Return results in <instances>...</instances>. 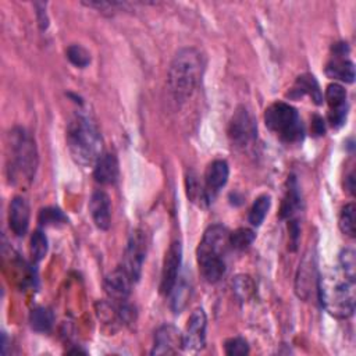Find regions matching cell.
Listing matches in <instances>:
<instances>
[{
	"label": "cell",
	"instance_id": "1",
	"mask_svg": "<svg viewBox=\"0 0 356 356\" xmlns=\"http://www.w3.org/2000/svg\"><path fill=\"white\" fill-rule=\"evenodd\" d=\"M355 275L339 266L325 270L318 278V296L323 307L337 318H348L355 312Z\"/></svg>",
	"mask_w": 356,
	"mask_h": 356
},
{
	"label": "cell",
	"instance_id": "2",
	"mask_svg": "<svg viewBox=\"0 0 356 356\" xmlns=\"http://www.w3.org/2000/svg\"><path fill=\"white\" fill-rule=\"evenodd\" d=\"M67 146L71 157L81 165H95L103 154L100 131L90 115L76 113L67 127Z\"/></svg>",
	"mask_w": 356,
	"mask_h": 356
},
{
	"label": "cell",
	"instance_id": "3",
	"mask_svg": "<svg viewBox=\"0 0 356 356\" xmlns=\"http://www.w3.org/2000/svg\"><path fill=\"white\" fill-rule=\"evenodd\" d=\"M204 70L202 53L195 47H184L174 56L168 70L170 92L177 102L188 100L199 86Z\"/></svg>",
	"mask_w": 356,
	"mask_h": 356
},
{
	"label": "cell",
	"instance_id": "4",
	"mask_svg": "<svg viewBox=\"0 0 356 356\" xmlns=\"http://www.w3.org/2000/svg\"><path fill=\"white\" fill-rule=\"evenodd\" d=\"M229 248V232L221 224L210 225L196 249L202 277L207 282H217L225 273V254Z\"/></svg>",
	"mask_w": 356,
	"mask_h": 356
},
{
	"label": "cell",
	"instance_id": "5",
	"mask_svg": "<svg viewBox=\"0 0 356 356\" xmlns=\"http://www.w3.org/2000/svg\"><path fill=\"white\" fill-rule=\"evenodd\" d=\"M8 177L15 184L31 182L38 167V150L33 138L24 128L10 132Z\"/></svg>",
	"mask_w": 356,
	"mask_h": 356
},
{
	"label": "cell",
	"instance_id": "6",
	"mask_svg": "<svg viewBox=\"0 0 356 356\" xmlns=\"http://www.w3.org/2000/svg\"><path fill=\"white\" fill-rule=\"evenodd\" d=\"M264 124L281 140L296 143L303 139L305 131L295 107L285 102H275L264 111Z\"/></svg>",
	"mask_w": 356,
	"mask_h": 356
},
{
	"label": "cell",
	"instance_id": "7",
	"mask_svg": "<svg viewBox=\"0 0 356 356\" xmlns=\"http://www.w3.org/2000/svg\"><path fill=\"white\" fill-rule=\"evenodd\" d=\"M228 136L238 147H246L257 136V125L253 115L243 106H239L228 124Z\"/></svg>",
	"mask_w": 356,
	"mask_h": 356
},
{
	"label": "cell",
	"instance_id": "8",
	"mask_svg": "<svg viewBox=\"0 0 356 356\" xmlns=\"http://www.w3.org/2000/svg\"><path fill=\"white\" fill-rule=\"evenodd\" d=\"M146 235L142 229H135L127 242V248L122 256L121 267L131 275L134 281H138L140 277L142 266L146 257Z\"/></svg>",
	"mask_w": 356,
	"mask_h": 356
},
{
	"label": "cell",
	"instance_id": "9",
	"mask_svg": "<svg viewBox=\"0 0 356 356\" xmlns=\"http://www.w3.org/2000/svg\"><path fill=\"white\" fill-rule=\"evenodd\" d=\"M207 317L202 307L192 312L182 334V349L189 353L200 352L206 345Z\"/></svg>",
	"mask_w": 356,
	"mask_h": 356
},
{
	"label": "cell",
	"instance_id": "10",
	"mask_svg": "<svg viewBox=\"0 0 356 356\" xmlns=\"http://www.w3.org/2000/svg\"><path fill=\"white\" fill-rule=\"evenodd\" d=\"M349 53L348 43L339 42L332 46V57L325 65V74L332 78L342 82L352 83L355 79V67L353 63L345 56Z\"/></svg>",
	"mask_w": 356,
	"mask_h": 356
},
{
	"label": "cell",
	"instance_id": "11",
	"mask_svg": "<svg viewBox=\"0 0 356 356\" xmlns=\"http://www.w3.org/2000/svg\"><path fill=\"white\" fill-rule=\"evenodd\" d=\"M182 260V248L178 241H174L164 256L163 270H161V281H160V292L163 295H170L175 282L179 278V267Z\"/></svg>",
	"mask_w": 356,
	"mask_h": 356
},
{
	"label": "cell",
	"instance_id": "12",
	"mask_svg": "<svg viewBox=\"0 0 356 356\" xmlns=\"http://www.w3.org/2000/svg\"><path fill=\"white\" fill-rule=\"evenodd\" d=\"M134 282L135 281L131 278V275L120 266L104 278L103 288L107 298L113 300L114 305H120L128 300Z\"/></svg>",
	"mask_w": 356,
	"mask_h": 356
},
{
	"label": "cell",
	"instance_id": "13",
	"mask_svg": "<svg viewBox=\"0 0 356 356\" xmlns=\"http://www.w3.org/2000/svg\"><path fill=\"white\" fill-rule=\"evenodd\" d=\"M346 90L342 85L334 82L330 83L325 89V100L328 104V121L332 128H339L343 125L348 114V102Z\"/></svg>",
	"mask_w": 356,
	"mask_h": 356
},
{
	"label": "cell",
	"instance_id": "14",
	"mask_svg": "<svg viewBox=\"0 0 356 356\" xmlns=\"http://www.w3.org/2000/svg\"><path fill=\"white\" fill-rule=\"evenodd\" d=\"M182 348V334L172 324H163L154 332L152 355H175Z\"/></svg>",
	"mask_w": 356,
	"mask_h": 356
},
{
	"label": "cell",
	"instance_id": "15",
	"mask_svg": "<svg viewBox=\"0 0 356 356\" xmlns=\"http://www.w3.org/2000/svg\"><path fill=\"white\" fill-rule=\"evenodd\" d=\"M29 216L28 200L22 196H15L8 207V225L17 236L26 234L29 227Z\"/></svg>",
	"mask_w": 356,
	"mask_h": 356
},
{
	"label": "cell",
	"instance_id": "16",
	"mask_svg": "<svg viewBox=\"0 0 356 356\" xmlns=\"http://www.w3.org/2000/svg\"><path fill=\"white\" fill-rule=\"evenodd\" d=\"M89 210H90L95 225L103 231L108 229L111 222V202L106 192L103 191L93 192L89 203Z\"/></svg>",
	"mask_w": 356,
	"mask_h": 356
},
{
	"label": "cell",
	"instance_id": "17",
	"mask_svg": "<svg viewBox=\"0 0 356 356\" xmlns=\"http://www.w3.org/2000/svg\"><path fill=\"white\" fill-rule=\"evenodd\" d=\"M229 175V168L225 160H213L204 172V186L210 195L217 193L225 184Z\"/></svg>",
	"mask_w": 356,
	"mask_h": 356
},
{
	"label": "cell",
	"instance_id": "18",
	"mask_svg": "<svg viewBox=\"0 0 356 356\" xmlns=\"http://www.w3.org/2000/svg\"><path fill=\"white\" fill-rule=\"evenodd\" d=\"M118 160L113 153H103L95 163L93 177L102 185H111L118 178Z\"/></svg>",
	"mask_w": 356,
	"mask_h": 356
},
{
	"label": "cell",
	"instance_id": "19",
	"mask_svg": "<svg viewBox=\"0 0 356 356\" xmlns=\"http://www.w3.org/2000/svg\"><path fill=\"white\" fill-rule=\"evenodd\" d=\"M314 278H316V274H314L313 257L306 256L302 260V263L299 264V270H298L296 281H295V291L299 298L307 299L310 296Z\"/></svg>",
	"mask_w": 356,
	"mask_h": 356
},
{
	"label": "cell",
	"instance_id": "20",
	"mask_svg": "<svg viewBox=\"0 0 356 356\" xmlns=\"http://www.w3.org/2000/svg\"><path fill=\"white\" fill-rule=\"evenodd\" d=\"M303 95H309L316 104L323 103V96H321V90L318 88V83L314 79V76L310 75V74H303V75L298 76V79H296V82L292 88L291 96L299 97V96H303Z\"/></svg>",
	"mask_w": 356,
	"mask_h": 356
},
{
	"label": "cell",
	"instance_id": "21",
	"mask_svg": "<svg viewBox=\"0 0 356 356\" xmlns=\"http://www.w3.org/2000/svg\"><path fill=\"white\" fill-rule=\"evenodd\" d=\"M300 207V196L298 192V185H296V179L293 177H291V179L288 181V189L282 202V207H281V217L288 218V220H293L295 213L299 210Z\"/></svg>",
	"mask_w": 356,
	"mask_h": 356
},
{
	"label": "cell",
	"instance_id": "22",
	"mask_svg": "<svg viewBox=\"0 0 356 356\" xmlns=\"http://www.w3.org/2000/svg\"><path fill=\"white\" fill-rule=\"evenodd\" d=\"M185 182H186V195H188L191 202L196 203L197 206H204L210 200V196L206 191V186L199 182L197 175L195 172L191 171L186 175Z\"/></svg>",
	"mask_w": 356,
	"mask_h": 356
},
{
	"label": "cell",
	"instance_id": "23",
	"mask_svg": "<svg viewBox=\"0 0 356 356\" xmlns=\"http://www.w3.org/2000/svg\"><path fill=\"white\" fill-rule=\"evenodd\" d=\"M54 323V314L49 307H36L29 314V324L38 332H49Z\"/></svg>",
	"mask_w": 356,
	"mask_h": 356
},
{
	"label": "cell",
	"instance_id": "24",
	"mask_svg": "<svg viewBox=\"0 0 356 356\" xmlns=\"http://www.w3.org/2000/svg\"><path fill=\"white\" fill-rule=\"evenodd\" d=\"M171 295V309L174 313H181L184 307L186 306L189 296H191V286L185 280L177 281L172 291L170 292Z\"/></svg>",
	"mask_w": 356,
	"mask_h": 356
},
{
	"label": "cell",
	"instance_id": "25",
	"mask_svg": "<svg viewBox=\"0 0 356 356\" xmlns=\"http://www.w3.org/2000/svg\"><path fill=\"white\" fill-rule=\"evenodd\" d=\"M270 204H271V199H270L268 195L259 196L250 207L249 222L254 227H259L264 221V218L267 216V211L270 209Z\"/></svg>",
	"mask_w": 356,
	"mask_h": 356
},
{
	"label": "cell",
	"instance_id": "26",
	"mask_svg": "<svg viewBox=\"0 0 356 356\" xmlns=\"http://www.w3.org/2000/svg\"><path fill=\"white\" fill-rule=\"evenodd\" d=\"M355 204L353 203H348L342 207L341 214H339V229L342 231L343 235L353 238L355 236Z\"/></svg>",
	"mask_w": 356,
	"mask_h": 356
},
{
	"label": "cell",
	"instance_id": "27",
	"mask_svg": "<svg viewBox=\"0 0 356 356\" xmlns=\"http://www.w3.org/2000/svg\"><path fill=\"white\" fill-rule=\"evenodd\" d=\"M254 232L250 228H238L229 232V246L236 250H245L254 241Z\"/></svg>",
	"mask_w": 356,
	"mask_h": 356
},
{
	"label": "cell",
	"instance_id": "28",
	"mask_svg": "<svg viewBox=\"0 0 356 356\" xmlns=\"http://www.w3.org/2000/svg\"><path fill=\"white\" fill-rule=\"evenodd\" d=\"M31 256L33 257L35 261H40L46 253H47V238L43 234V231L36 229L33 231L31 236V245H29Z\"/></svg>",
	"mask_w": 356,
	"mask_h": 356
},
{
	"label": "cell",
	"instance_id": "29",
	"mask_svg": "<svg viewBox=\"0 0 356 356\" xmlns=\"http://www.w3.org/2000/svg\"><path fill=\"white\" fill-rule=\"evenodd\" d=\"M67 57L78 68H85L90 63L89 51L81 44H70L67 47Z\"/></svg>",
	"mask_w": 356,
	"mask_h": 356
},
{
	"label": "cell",
	"instance_id": "30",
	"mask_svg": "<svg viewBox=\"0 0 356 356\" xmlns=\"http://www.w3.org/2000/svg\"><path fill=\"white\" fill-rule=\"evenodd\" d=\"M39 222L42 225H60L67 222V217L63 214L60 209L56 207H44L39 213Z\"/></svg>",
	"mask_w": 356,
	"mask_h": 356
},
{
	"label": "cell",
	"instance_id": "31",
	"mask_svg": "<svg viewBox=\"0 0 356 356\" xmlns=\"http://www.w3.org/2000/svg\"><path fill=\"white\" fill-rule=\"evenodd\" d=\"M232 288H234V292L235 295L241 299V300H245L248 299L252 292H253V282L250 280L249 275H238L234 282H232Z\"/></svg>",
	"mask_w": 356,
	"mask_h": 356
},
{
	"label": "cell",
	"instance_id": "32",
	"mask_svg": "<svg viewBox=\"0 0 356 356\" xmlns=\"http://www.w3.org/2000/svg\"><path fill=\"white\" fill-rule=\"evenodd\" d=\"M225 353L229 356H236V355H248L249 353V345L246 339L241 337H234L225 341L224 343Z\"/></svg>",
	"mask_w": 356,
	"mask_h": 356
},
{
	"label": "cell",
	"instance_id": "33",
	"mask_svg": "<svg viewBox=\"0 0 356 356\" xmlns=\"http://www.w3.org/2000/svg\"><path fill=\"white\" fill-rule=\"evenodd\" d=\"M345 273L355 275V250L352 248H346L339 253V264H338Z\"/></svg>",
	"mask_w": 356,
	"mask_h": 356
},
{
	"label": "cell",
	"instance_id": "34",
	"mask_svg": "<svg viewBox=\"0 0 356 356\" xmlns=\"http://www.w3.org/2000/svg\"><path fill=\"white\" fill-rule=\"evenodd\" d=\"M35 7H36V15H38V22H39L40 29H46L47 25H49V18H47V14H46V10H44L46 4L42 3V8H39V4L36 3Z\"/></svg>",
	"mask_w": 356,
	"mask_h": 356
},
{
	"label": "cell",
	"instance_id": "35",
	"mask_svg": "<svg viewBox=\"0 0 356 356\" xmlns=\"http://www.w3.org/2000/svg\"><path fill=\"white\" fill-rule=\"evenodd\" d=\"M313 131L316 135L324 134V121L318 115H314V118H313Z\"/></svg>",
	"mask_w": 356,
	"mask_h": 356
},
{
	"label": "cell",
	"instance_id": "36",
	"mask_svg": "<svg viewBox=\"0 0 356 356\" xmlns=\"http://www.w3.org/2000/svg\"><path fill=\"white\" fill-rule=\"evenodd\" d=\"M346 181H348L346 189H348L349 193L353 195V192H355V178H353V172H350V174L346 177Z\"/></svg>",
	"mask_w": 356,
	"mask_h": 356
}]
</instances>
